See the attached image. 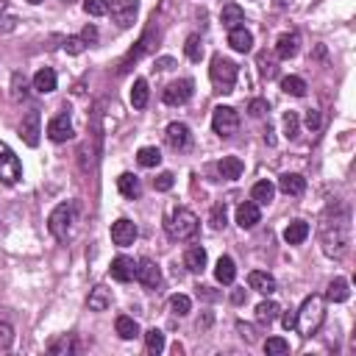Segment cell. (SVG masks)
Returning a JSON list of instances; mask_svg holds the SVG:
<instances>
[{
	"mask_svg": "<svg viewBox=\"0 0 356 356\" xmlns=\"http://www.w3.org/2000/svg\"><path fill=\"white\" fill-rule=\"evenodd\" d=\"M320 242L326 256L331 259H342L351 248V222H348V212H342L340 217L334 214V220L329 217L320 226Z\"/></svg>",
	"mask_w": 356,
	"mask_h": 356,
	"instance_id": "cell-1",
	"label": "cell"
},
{
	"mask_svg": "<svg viewBox=\"0 0 356 356\" xmlns=\"http://www.w3.org/2000/svg\"><path fill=\"white\" fill-rule=\"evenodd\" d=\"M326 320V298L323 295H309L301 309L295 312V329L301 337H315Z\"/></svg>",
	"mask_w": 356,
	"mask_h": 356,
	"instance_id": "cell-2",
	"label": "cell"
},
{
	"mask_svg": "<svg viewBox=\"0 0 356 356\" xmlns=\"http://www.w3.org/2000/svg\"><path fill=\"white\" fill-rule=\"evenodd\" d=\"M164 229H167V237L175 240V242H187L198 234L201 229V220L192 209H184V206H173L164 217Z\"/></svg>",
	"mask_w": 356,
	"mask_h": 356,
	"instance_id": "cell-3",
	"label": "cell"
},
{
	"mask_svg": "<svg viewBox=\"0 0 356 356\" xmlns=\"http://www.w3.org/2000/svg\"><path fill=\"white\" fill-rule=\"evenodd\" d=\"M237 75H240V67H237L231 59H226V56H214V59H212L209 78H212L214 92H220V95H229V92H234V86H237Z\"/></svg>",
	"mask_w": 356,
	"mask_h": 356,
	"instance_id": "cell-4",
	"label": "cell"
},
{
	"mask_svg": "<svg viewBox=\"0 0 356 356\" xmlns=\"http://www.w3.org/2000/svg\"><path fill=\"white\" fill-rule=\"evenodd\" d=\"M73 222H75V203H73V201H64V203H59V206L51 212L48 229H51V234H53L59 242H67V237L73 234Z\"/></svg>",
	"mask_w": 356,
	"mask_h": 356,
	"instance_id": "cell-5",
	"label": "cell"
},
{
	"mask_svg": "<svg viewBox=\"0 0 356 356\" xmlns=\"http://www.w3.org/2000/svg\"><path fill=\"white\" fill-rule=\"evenodd\" d=\"M212 128H214L217 137H222V140L234 137L237 128H240V114H237V109H231V106H217L214 114H212Z\"/></svg>",
	"mask_w": 356,
	"mask_h": 356,
	"instance_id": "cell-6",
	"label": "cell"
},
{
	"mask_svg": "<svg viewBox=\"0 0 356 356\" xmlns=\"http://www.w3.org/2000/svg\"><path fill=\"white\" fill-rule=\"evenodd\" d=\"M20 178H23L20 159L14 156V151L6 142H0V181H3V184H17Z\"/></svg>",
	"mask_w": 356,
	"mask_h": 356,
	"instance_id": "cell-7",
	"label": "cell"
},
{
	"mask_svg": "<svg viewBox=\"0 0 356 356\" xmlns=\"http://www.w3.org/2000/svg\"><path fill=\"white\" fill-rule=\"evenodd\" d=\"M192 92H195V81L192 78H178V81L167 84L162 98H164L167 106H184L192 98Z\"/></svg>",
	"mask_w": 356,
	"mask_h": 356,
	"instance_id": "cell-8",
	"label": "cell"
},
{
	"mask_svg": "<svg viewBox=\"0 0 356 356\" xmlns=\"http://www.w3.org/2000/svg\"><path fill=\"white\" fill-rule=\"evenodd\" d=\"M109 12L120 28H131L134 20H137V12H140V0H112Z\"/></svg>",
	"mask_w": 356,
	"mask_h": 356,
	"instance_id": "cell-9",
	"label": "cell"
},
{
	"mask_svg": "<svg viewBox=\"0 0 356 356\" xmlns=\"http://www.w3.org/2000/svg\"><path fill=\"white\" fill-rule=\"evenodd\" d=\"M164 140H167V145H170L173 151H178V153H184V151L192 148V134H190V128H187L184 123H170L167 131H164Z\"/></svg>",
	"mask_w": 356,
	"mask_h": 356,
	"instance_id": "cell-10",
	"label": "cell"
},
{
	"mask_svg": "<svg viewBox=\"0 0 356 356\" xmlns=\"http://www.w3.org/2000/svg\"><path fill=\"white\" fill-rule=\"evenodd\" d=\"M140 237V229H137V222H131L128 217H120L117 222H112V242L120 245V248H128L134 245Z\"/></svg>",
	"mask_w": 356,
	"mask_h": 356,
	"instance_id": "cell-11",
	"label": "cell"
},
{
	"mask_svg": "<svg viewBox=\"0 0 356 356\" xmlns=\"http://www.w3.org/2000/svg\"><path fill=\"white\" fill-rule=\"evenodd\" d=\"M137 279L145 290H159L162 287V270H159V264L153 259H140L137 262Z\"/></svg>",
	"mask_w": 356,
	"mask_h": 356,
	"instance_id": "cell-12",
	"label": "cell"
},
{
	"mask_svg": "<svg viewBox=\"0 0 356 356\" xmlns=\"http://www.w3.org/2000/svg\"><path fill=\"white\" fill-rule=\"evenodd\" d=\"M73 123H70V117H67V112H62V114H56L51 123H48V140L51 142H67V140H73Z\"/></svg>",
	"mask_w": 356,
	"mask_h": 356,
	"instance_id": "cell-13",
	"label": "cell"
},
{
	"mask_svg": "<svg viewBox=\"0 0 356 356\" xmlns=\"http://www.w3.org/2000/svg\"><path fill=\"white\" fill-rule=\"evenodd\" d=\"M109 276H112L114 281H120V284L134 281V276H137V262L128 259V256H117V259H112Z\"/></svg>",
	"mask_w": 356,
	"mask_h": 356,
	"instance_id": "cell-14",
	"label": "cell"
},
{
	"mask_svg": "<svg viewBox=\"0 0 356 356\" xmlns=\"http://www.w3.org/2000/svg\"><path fill=\"white\" fill-rule=\"evenodd\" d=\"M39 134H42V128H39V112L31 109V112L23 117V123H20V137H23V142H25L28 148H36V145H39Z\"/></svg>",
	"mask_w": 356,
	"mask_h": 356,
	"instance_id": "cell-15",
	"label": "cell"
},
{
	"mask_svg": "<svg viewBox=\"0 0 356 356\" xmlns=\"http://www.w3.org/2000/svg\"><path fill=\"white\" fill-rule=\"evenodd\" d=\"M279 190L284 195H290V198H301L306 192V178L301 173H284L279 178Z\"/></svg>",
	"mask_w": 356,
	"mask_h": 356,
	"instance_id": "cell-16",
	"label": "cell"
},
{
	"mask_svg": "<svg viewBox=\"0 0 356 356\" xmlns=\"http://www.w3.org/2000/svg\"><path fill=\"white\" fill-rule=\"evenodd\" d=\"M262 220V212H259V206L253 203V201H245V203H240L237 206V226L240 229H253L256 226V222Z\"/></svg>",
	"mask_w": 356,
	"mask_h": 356,
	"instance_id": "cell-17",
	"label": "cell"
},
{
	"mask_svg": "<svg viewBox=\"0 0 356 356\" xmlns=\"http://www.w3.org/2000/svg\"><path fill=\"white\" fill-rule=\"evenodd\" d=\"M248 287L256 290V292H262V295H273V292L279 290L276 279H273L270 273H264V270H253V273L248 276Z\"/></svg>",
	"mask_w": 356,
	"mask_h": 356,
	"instance_id": "cell-18",
	"label": "cell"
},
{
	"mask_svg": "<svg viewBox=\"0 0 356 356\" xmlns=\"http://www.w3.org/2000/svg\"><path fill=\"white\" fill-rule=\"evenodd\" d=\"M117 190H120V195L128 198V201H137V198L142 195V184H140V178L134 175V173H123V175L117 178Z\"/></svg>",
	"mask_w": 356,
	"mask_h": 356,
	"instance_id": "cell-19",
	"label": "cell"
},
{
	"mask_svg": "<svg viewBox=\"0 0 356 356\" xmlns=\"http://www.w3.org/2000/svg\"><path fill=\"white\" fill-rule=\"evenodd\" d=\"M214 279L220 281V284H234V279H237V264H234V259L231 256H220L217 259V264H214Z\"/></svg>",
	"mask_w": 356,
	"mask_h": 356,
	"instance_id": "cell-20",
	"label": "cell"
},
{
	"mask_svg": "<svg viewBox=\"0 0 356 356\" xmlns=\"http://www.w3.org/2000/svg\"><path fill=\"white\" fill-rule=\"evenodd\" d=\"M56 84H59V78H56V70H51V67H42L34 75V89H36L39 95H51L53 89H56Z\"/></svg>",
	"mask_w": 356,
	"mask_h": 356,
	"instance_id": "cell-21",
	"label": "cell"
},
{
	"mask_svg": "<svg viewBox=\"0 0 356 356\" xmlns=\"http://www.w3.org/2000/svg\"><path fill=\"white\" fill-rule=\"evenodd\" d=\"M217 170H220V178H226V181H237V178L242 175V170H245V164H242L240 156H222Z\"/></svg>",
	"mask_w": 356,
	"mask_h": 356,
	"instance_id": "cell-22",
	"label": "cell"
},
{
	"mask_svg": "<svg viewBox=\"0 0 356 356\" xmlns=\"http://www.w3.org/2000/svg\"><path fill=\"white\" fill-rule=\"evenodd\" d=\"M184 267L190 273H203L206 270V251L201 245H190L184 253Z\"/></svg>",
	"mask_w": 356,
	"mask_h": 356,
	"instance_id": "cell-23",
	"label": "cell"
},
{
	"mask_svg": "<svg viewBox=\"0 0 356 356\" xmlns=\"http://www.w3.org/2000/svg\"><path fill=\"white\" fill-rule=\"evenodd\" d=\"M309 222H303V220H292L290 226L284 229V242L287 245H301V242H306V237H309Z\"/></svg>",
	"mask_w": 356,
	"mask_h": 356,
	"instance_id": "cell-24",
	"label": "cell"
},
{
	"mask_svg": "<svg viewBox=\"0 0 356 356\" xmlns=\"http://www.w3.org/2000/svg\"><path fill=\"white\" fill-rule=\"evenodd\" d=\"M229 44L237 53H248L253 48V36H251V31H245V25H240V28L229 31Z\"/></svg>",
	"mask_w": 356,
	"mask_h": 356,
	"instance_id": "cell-25",
	"label": "cell"
},
{
	"mask_svg": "<svg viewBox=\"0 0 356 356\" xmlns=\"http://www.w3.org/2000/svg\"><path fill=\"white\" fill-rule=\"evenodd\" d=\"M298 44H301L298 34H281L279 42H276V56L279 59H292L298 53Z\"/></svg>",
	"mask_w": 356,
	"mask_h": 356,
	"instance_id": "cell-26",
	"label": "cell"
},
{
	"mask_svg": "<svg viewBox=\"0 0 356 356\" xmlns=\"http://www.w3.org/2000/svg\"><path fill=\"white\" fill-rule=\"evenodd\" d=\"M220 23L226 25L229 31H234V28H240L245 23V12L237 3H229V6H222V12H220Z\"/></svg>",
	"mask_w": 356,
	"mask_h": 356,
	"instance_id": "cell-27",
	"label": "cell"
},
{
	"mask_svg": "<svg viewBox=\"0 0 356 356\" xmlns=\"http://www.w3.org/2000/svg\"><path fill=\"white\" fill-rule=\"evenodd\" d=\"M89 309L92 312H106L109 306H112V290H106L103 284H98L92 292H89Z\"/></svg>",
	"mask_w": 356,
	"mask_h": 356,
	"instance_id": "cell-28",
	"label": "cell"
},
{
	"mask_svg": "<svg viewBox=\"0 0 356 356\" xmlns=\"http://www.w3.org/2000/svg\"><path fill=\"white\" fill-rule=\"evenodd\" d=\"M273 195H276V187L267 181V178H264V181H256L253 190H251V201H253L256 206H267V203L273 201Z\"/></svg>",
	"mask_w": 356,
	"mask_h": 356,
	"instance_id": "cell-29",
	"label": "cell"
},
{
	"mask_svg": "<svg viewBox=\"0 0 356 356\" xmlns=\"http://www.w3.org/2000/svg\"><path fill=\"white\" fill-rule=\"evenodd\" d=\"M148 98H151V89H148V81L145 78H137L131 86V106L134 109H145L148 106Z\"/></svg>",
	"mask_w": 356,
	"mask_h": 356,
	"instance_id": "cell-30",
	"label": "cell"
},
{
	"mask_svg": "<svg viewBox=\"0 0 356 356\" xmlns=\"http://www.w3.org/2000/svg\"><path fill=\"white\" fill-rule=\"evenodd\" d=\"M114 331L120 334V340H134V337H140V323L128 315H120L114 320Z\"/></svg>",
	"mask_w": 356,
	"mask_h": 356,
	"instance_id": "cell-31",
	"label": "cell"
},
{
	"mask_svg": "<svg viewBox=\"0 0 356 356\" xmlns=\"http://www.w3.org/2000/svg\"><path fill=\"white\" fill-rule=\"evenodd\" d=\"M276 318H279V303H273V301H262V303L256 306V323L270 326Z\"/></svg>",
	"mask_w": 356,
	"mask_h": 356,
	"instance_id": "cell-32",
	"label": "cell"
},
{
	"mask_svg": "<svg viewBox=\"0 0 356 356\" xmlns=\"http://www.w3.org/2000/svg\"><path fill=\"white\" fill-rule=\"evenodd\" d=\"M326 298H329L331 303H342V301H348V298H351V287H348V281H345V279H334V281L329 284V290H326Z\"/></svg>",
	"mask_w": 356,
	"mask_h": 356,
	"instance_id": "cell-33",
	"label": "cell"
},
{
	"mask_svg": "<svg viewBox=\"0 0 356 356\" xmlns=\"http://www.w3.org/2000/svg\"><path fill=\"white\" fill-rule=\"evenodd\" d=\"M48 351H51L53 356H59V353H64V356H67V353H75V351H78V345H75V337H73V334H62L59 340H53V342L48 345Z\"/></svg>",
	"mask_w": 356,
	"mask_h": 356,
	"instance_id": "cell-34",
	"label": "cell"
},
{
	"mask_svg": "<svg viewBox=\"0 0 356 356\" xmlns=\"http://www.w3.org/2000/svg\"><path fill=\"white\" fill-rule=\"evenodd\" d=\"M281 89H284L287 95H292V98H303V95H306V81L298 78V75H287V78L281 81Z\"/></svg>",
	"mask_w": 356,
	"mask_h": 356,
	"instance_id": "cell-35",
	"label": "cell"
},
{
	"mask_svg": "<svg viewBox=\"0 0 356 356\" xmlns=\"http://www.w3.org/2000/svg\"><path fill=\"white\" fill-rule=\"evenodd\" d=\"M184 53H187L190 62H201V59H203V39H201L198 34L187 36V42H184Z\"/></svg>",
	"mask_w": 356,
	"mask_h": 356,
	"instance_id": "cell-36",
	"label": "cell"
},
{
	"mask_svg": "<svg viewBox=\"0 0 356 356\" xmlns=\"http://www.w3.org/2000/svg\"><path fill=\"white\" fill-rule=\"evenodd\" d=\"M137 162H140V167H159L162 164V151L159 148H140V153H137Z\"/></svg>",
	"mask_w": 356,
	"mask_h": 356,
	"instance_id": "cell-37",
	"label": "cell"
},
{
	"mask_svg": "<svg viewBox=\"0 0 356 356\" xmlns=\"http://www.w3.org/2000/svg\"><path fill=\"white\" fill-rule=\"evenodd\" d=\"M190 309H192V301L187 295H173L170 298V312H173L175 318H187Z\"/></svg>",
	"mask_w": 356,
	"mask_h": 356,
	"instance_id": "cell-38",
	"label": "cell"
},
{
	"mask_svg": "<svg viewBox=\"0 0 356 356\" xmlns=\"http://www.w3.org/2000/svg\"><path fill=\"white\" fill-rule=\"evenodd\" d=\"M264 351H267V356H284V353H290V342L284 337H267Z\"/></svg>",
	"mask_w": 356,
	"mask_h": 356,
	"instance_id": "cell-39",
	"label": "cell"
},
{
	"mask_svg": "<svg viewBox=\"0 0 356 356\" xmlns=\"http://www.w3.org/2000/svg\"><path fill=\"white\" fill-rule=\"evenodd\" d=\"M145 345H148V353L159 356V353L164 351V334H162L159 329H151V331L145 334Z\"/></svg>",
	"mask_w": 356,
	"mask_h": 356,
	"instance_id": "cell-40",
	"label": "cell"
},
{
	"mask_svg": "<svg viewBox=\"0 0 356 356\" xmlns=\"http://www.w3.org/2000/svg\"><path fill=\"white\" fill-rule=\"evenodd\" d=\"M259 73H262V78H276L279 75V67H276V59L273 56H267V53H259Z\"/></svg>",
	"mask_w": 356,
	"mask_h": 356,
	"instance_id": "cell-41",
	"label": "cell"
},
{
	"mask_svg": "<svg viewBox=\"0 0 356 356\" xmlns=\"http://www.w3.org/2000/svg\"><path fill=\"white\" fill-rule=\"evenodd\" d=\"M84 12L89 17H103L109 14V0H84Z\"/></svg>",
	"mask_w": 356,
	"mask_h": 356,
	"instance_id": "cell-42",
	"label": "cell"
},
{
	"mask_svg": "<svg viewBox=\"0 0 356 356\" xmlns=\"http://www.w3.org/2000/svg\"><path fill=\"white\" fill-rule=\"evenodd\" d=\"M62 51L70 53V56H81V53L86 51V42H84L81 36H67V39L62 42Z\"/></svg>",
	"mask_w": 356,
	"mask_h": 356,
	"instance_id": "cell-43",
	"label": "cell"
},
{
	"mask_svg": "<svg viewBox=\"0 0 356 356\" xmlns=\"http://www.w3.org/2000/svg\"><path fill=\"white\" fill-rule=\"evenodd\" d=\"M298 114L295 112H284V120H281V125H284V137L287 140H295L298 137Z\"/></svg>",
	"mask_w": 356,
	"mask_h": 356,
	"instance_id": "cell-44",
	"label": "cell"
},
{
	"mask_svg": "<svg viewBox=\"0 0 356 356\" xmlns=\"http://www.w3.org/2000/svg\"><path fill=\"white\" fill-rule=\"evenodd\" d=\"M209 220H212V229H226V220H229V214H226V203H214Z\"/></svg>",
	"mask_w": 356,
	"mask_h": 356,
	"instance_id": "cell-45",
	"label": "cell"
},
{
	"mask_svg": "<svg viewBox=\"0 0 356 356\" xmlns=\"http://www.w3.org/2000/svg\"><path fill=\"white\" fill-rule=\"evenodd\" d=\"M173 173H159L156 178H153V187H156V192H170L173 190Z\"/></svg>",
	"mask_w": 356,
	"mask_h": 356,
	"instance_id": "cell-46",
	"label": "cell"
},
{
	"mask_svg": "<svg viewBox=\"0 0 356 356\" xmlns=\"http://www.w3.org/2000/svg\"><path fill=\"white\" fill-rule=\"evenodd\" d=\"M12 98L14 101H20V98H25V78L17 73L14 78H12Z\"/></svg>",
	"mask_w": 356,
	"mask_h": 356,
	"instance_id": "cell-47",
	"label": "cell"
},
{
	"mask_svg": "<svg viewBox=\"0 0 356 356\" xmlns=\"http://www.w3.org/2000/svg\"><path fill=\"white\" fill-rule=\"evenodd\" d=\"M248 112H251V117H264L267 112H270V106H267V101H262V98H256V101H251V106H248Z\"/></svg>",
	"mask_w": 356,
	"mask_h": 356,
	"instance_id": "cell-48",
	"label": "cell"
},
{
	"mask_svg": "<svg viewBox=\"0 0 356 356\" xmlns=\"http://www.w3.org/2000/svg\"><path fill=\"white\" fill-rule=\"evenodd\" d=\"M9 345H12V326L0 323V351H9Z\"/></svg>",
	"mask_w": 356,
	"mask_h": 356,
	"instance_id": "cell-49",
	"label": "cell"
},
{
	"mask_svg": "<svg viewBox=\"0 0 356 356\" xmlns=\"http://www.w3.org/2000/svg\"><path fill=\"white\" fill-rule=\"evenodd\" d=\"M320 112H315V109H309L306 112V125H309V131H320Z\"/></svg>",
	"mask_w": 356,
	"mask_h": 356,
	"instance_id": "cell-50",
	"label": "cell"
},
{
	"mask_svg": "<svg viewBox=\"0 0 356 356\" xmlns=\"http://www.w3.org/2000/svg\"><path fill=\"white\" fill-rule=\"evenodd\" d=\"M237 331H240V337H242L245 342H253V340H256L253 329H251V326H245V323H237Z\"/></svg>",
	"mask_w": 356,
	"mask_h": 356,
	"instance_id": "cell-51",
	"label": "cell"
},
{
	"mask_svg": "<svg viewBox=\"0 0 356 356\" xmlns=\"http://www.w3.org/2000/svg\"><path fill=\"white\" fill-rule=\"evenodd\" d=\"M81 39H84V42H89V44L98 42V28H95V25H86V28H84V34H81Z\"/></svg>",
	"mask_w": 356,
	"mask_h": 356,
	"instance_id": "cell-52",
	"label": "cell"
},
{
	"mask_svg": "<svg viewBox=\"0 0 356 356\" xmlns=\"http://www.w3.org/2000/svg\"><path fill=\"white\" fill-rule=\"evenodd\" d=\"M281 323H284V329H295V315H292V312H287V315L281 318Z\"/></svg>",
	"mask_w": 356,
	"mask_h": 356,
	"instance_id": "cell-53",
	"label": "cell"
},
{
	"mask_svg": "<svg viewBox=\"0 0 356 356\" xmlns=\"http://www.w3.org/2000/svg\"><path fill=\"white\" fill-rule=\"evenodd\" d=\"M245 298H248L245 290H234V292H231V301H234V303H245Z\"/></svg>",
	"mask_w": 356,
	"mask_h": 356,
	"instance_id": "cell-54",
	"label": "cell"
},
{
	"mask_svg": "<svg viewBox=\"0 0 356 356\" xmlns=\"http://www.w3.org/2000/svg\"><path fill=\"white\" fill-rule=\"evenodd\" d=\"M173 64H175L173 59H159V62H156V70H170Z\"/></svg>",
	"mask_w": 356,
	"mask_h": 356,
	"instance_id": "cell-55",
	"label": "cell"
},
{
	"mask_svg": "<svg viewBox=\"0 0 356 356\" xmlns=\"http://www.w3.org/2000/svg\"><path fill=\"white\" fill-rule=\"evenodd\" d=\"M198 295H203V298H209V301H214L217 295L212 292V287H198Z\"/></svg>",
	"mask_w": 356,
	"mask_h": 356,
	"instance_id": "cell-56",
	"label": "cell"
},
{
	"mask_svg": "<svg viewBox=\"0 0 356 356\" xmlns=\"http://www.w3.org/2000/svg\"><path fill=\"white\" fill-rule=\"evenodd\" d=\"M6 12V0H0V14H3Z\"/></svg>",
	"mask_w": 356,
	"mask_h": 356,
	"instance_id": "cell-57",
	"label": "cell"
},
{
	"mask_svg": "<svg viewBox=\"0 0 356 356\" xmlns=\"http://www.w3.org/2000/svg\"><path fill=\"white\" fill-rule=\"evenodd\" d=\"M25 3H31V6H36V3H42V0H25Z\"/></svg>",
	"mask_w": 356,
	"mask_h": 356,
	"instance_id": "cell-58",
	"label": "cell"
}]
</instances>
